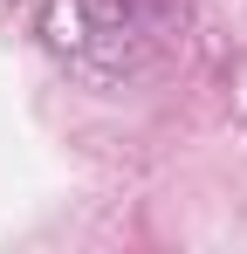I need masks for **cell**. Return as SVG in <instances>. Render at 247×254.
<instances>
[{"label": "cell", "mask_w": 247, "mask_h": 254, "mask_svg": "<svg viewBox=\"0 0 247 254\" xmlns=\"http://www.w3.org/2000/svg\"><path fill=\"white\" fill-rule=\"evenodd\" d=\"M41 48L89 89L144 83L185 35V0H41Z\"/></svg>", "instance_id": "cell-1"}]
</instances>
